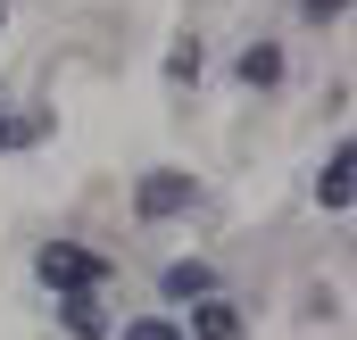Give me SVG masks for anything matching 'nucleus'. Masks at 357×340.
<instances>
[{
    "mask_svg": "<svg viewBox=\"0 0 357 340\" xmlns=\"http://www.w3.org/2000/svg\"><path fill=\"white\" fill-rule=\"evenodd\" d=\"M33 274H42L50 291H100V282H108V265L91 249H75V241H50V249L33 257Z\"/></svg>",
    "mask_w": 357,
    "mask_h": 340,
    "instance_id": "obj_1",
    "label": "nucleus"
},
{
    "mask_svg": "<svg viewBox=\"0 0 357 340\" xmlns=\"http://www.w3.org/2000/svg\"><path fill=\"white\" fill-rule=\"evenodd\" d=\"M191 199H199V183H191V174H175V167H158V174H142L133 216H142V224H167V216H183Z\"/></svg>",
    "mask_w": 357,
    "mask_h": 340,
    "instance_id": "obj_2",
    "label": "nucleus"
},
{
    "mask_svg": "<svg viewBox=\"0 0 357 340\" xmlns=\"http://www.w3.org/2000/svg\"><path fill=\"white\" fill-rule=\"evenodd\" d=\"M241 332H250V324H241V307L208 291V299L191 307V332H183V340H241Z\"/></svg>",
    "mask_w": 357,
    "mask_h": 340,
    "instance_id": "obj_3",
    "label": "nucleus"
},
{
    "mask_svg": "<svg viewBox=\"0 0 357 340\" xmlns=\"http://www.w3.org/2000/svg\"><path fill=\"white\" fill-rule=\"evenodd\" d=\"M357 150L349 141H341V150H333V158H324V174H316V199H324V208H333V216H349V199H357Z\"/></svg>",
    "mask_w": 357,
    "mask_h": 340,
    "instance_id": "obj_4",
    "label": "nucleus"
},
{
    "mask_svg": "<svg viewBox=\"0 0 357 340\" xmlns=\"http://www.w3.org/2000/svg\"><path fill=\"white\" fill-rule=\"evenodd\" d=\"M59 307H67V332H75V340H100V332H108V316H100V291H67Z\"/></svg>",
    "mask_w": 357,
    "mask_h": 340,
    "instance_id": "obj_5",
    "label": "nucleus"
},
{
    "mask_svg": "<svg viewBox=\"0 0 357 340\" xmlns=\"http://www.w3.org/2000/svg\"><path fill=\"white\" fill-rule=\"evenodd\" d=\"M208 291H216V274H208L199 257H175V265H167V299H208Z\"/></svg>",
    "mask_w": 357,
    "mask_h": 340,
    "instance_id": "obj_6",
    "label": "nucleus"
},
{
    "mask_svg": "<svg viewBox=\"0 0 357 340\" xmlns=\"http://www.w3.org/2000/svg\"><path fill=\"white\" fill-rule=\"evenodd\" d=\"M241 84H282V50L274 42H250L241 50Z\"/></svg>",
    "mask_w": 357,
    "mask_h": 340,
    "instance_id": "obj_7",
    "label": "nucleus"
},
{
    "mask_svg": "<svg viewBox=\"0 0 357 340\" xmlns=\"http://www.w3.org/2000/svg\"><path fill=\"white\" fill-rule=\"evenodd\" d=\"M42 133H50V116H8V100H0V150H25Z\"/></svg>",
    "mask_w": 357,
    "mask_h": 340,
    "instance_id": "obj_8",
    "label": "nucleus"
},
{
    "mask_svg": "<svg viewBox=\"0 0 357 340\" xmlns=\"http://www.w3.org/2000/svg\"><path fill=\"white\" fill-rule=\"evenodd\" d=\"M125 340H183V332L167 324V316H133V324H125Z\"/></svg>",
    "mask_w": 357,
    "mask_h": 340,
    "instance_id": "obj_9",
    "label": "nucleus"
},
{
    "mask_svg": "<svg viewBox=\"0 0 357 340\" xmlns=\"http://www.w3.org/2000/svg\"><path fill=\"white\" fill-rule=\"evenodd\" d=\"M167 75H175V84H199V42H183L175 59H167Z\"/></svg>",
    "mask_w": 357,
    "mask_h": 340,
    "instance_id": "obj_10",
    "label": "nucleus"
},
{
    "mask_svg": "<svg viewBox=\"0 0 357 340\" xmlns=\"http://www.w3.org/2000/svg\"><path fill=\"white\" fill-rule=\"evenodd\" d=\"M299 8H307V17H316V25H324V17H341V8H349V0H299Z\"/></svg>",
    "mask_w": 357,
    "mask_h": 340,
    "instance_id": "obj_11",
    "label": "nucleus"
},
{
    "mask_svg": "<svg viewBox=\"0 0 357 340\" xmlns=\"http://www.w3.org/2000/svg\"><path fill=\"white\" fill-rule=\"evenodd\" d=\"M0 25H8V8H0Z\"/></svg>",
    "mask_w": 357,
    "mask_h": 340,
    "instance_id": "obj_12",
    "label": "nucleus"
}]
</instances>
